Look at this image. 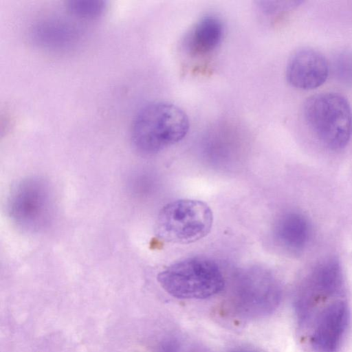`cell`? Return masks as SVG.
<instances>
[{
	"mask_svg": "<svg viewBox=\"0 0 352 352\" xmlns=\"http://www.w3.org/2000/svg\"><path fill=\"white\" fill-rule=\"evenodd\" d=\"M52 199L49 185L43 179H26L14 188L10 195V217L19 228L28 232H39L52 220Z\"/></svg>",
	"mask_w": 352,
	"mask_h": 352,
	"instance_id": "5",
	"label": "cell"
},
{
	"mask_svg": "<svg viewBox=\"0 0 352 352\" xmlns=\"http://www.w3.org/2000/svg\"><path fill=\"white\" fill-rule=\"evenodd\" d=\"M67 8L71 12L83 18L100 16L106 8V2L100 0H69Z\"/></svg>",
	"mask_w": 352,
	"mask_h": 352,
	"instance_id": "12",
	"label": "cell"
},
{
	"mask_svg": "<svg viewBox=\"0 0 352 352\" xmlns=\"http://www.w3.org/2000/svg\"><path fill=\"white\" fill-rule=\"evenodd\" d=\"M223 32L221 21L214 15L200 19L191 30L186 40L188 50L195 55H205L220 43Z\"/></svg>",
	"mask_w": 352,
	"mask_h": 352,
	"instance_id": "11",
	"label": "cell"
},
{
	"mask_svg": "<svg viewBox=\"0 0 352 352\" xmlns=\"http://www.w3.org/2000/svg\"><path fill=\"white\" fill-rule=\"evenodd\" d=\"M234 304L245 315L271 313L278 305L282 296L281 286L268 270L252 267L237 276L233 289Z\"/></svg>",
	"mask_w": 352,
	"mask_h": 352,
	"instance_id": "6",
	"label": "cell"
},
{
	"mask_svg": "<svg viewBox=\"0 0 352 352\" xmlns=\"http://www.w3.org/2000/svg\"><path fill=\"white\" fill-rule=\"evenodd\" d=\"M157 281L170 296L180 299H204L225 286L218 264L207 258L191 257L175 262L159 273Z\"/></svg>",
	"mask_w": 352,
	"mask_h": 352,
	"instance_id": "3",
	"label": "cell"
},
{
	"mask_svg": "<svg viewBox=\"0 0 352 352\" xmlns=\"http://www.w3.org/2000/svg\"><path fill=\"white\" fill-rule=\"evenodd\" d=\"M303 118L309 130L324 147L344 148L352 135V111L347 99L336 92L309 97L303 105Z\"/></svg>",
	"mask_w": 352,
	"mask_h": 352,
	"instance_id": "2",
	"label": "cell"
},
{
	"mask_svg": "<svg viewBox=\"0 0 352 352\" xmlns=\"http://www.w3.org/2000/svg\"><path fill=\"white\" fill-rule=\"evenodd\" d=\"M273 234L282 248L291 253L298 254L307 248L311 236V227L305 214L289 210L277 218Z\"/></svg>",
	"mask_w": 352,
	"mask_h": 352,
	"instance_id": "10",
	"label": "cell"
},
{
	"mask_svg": "<svg viewBox=\"0 0 352 352\" xmlns=\"http://www.w3.org/2000/svg\"><path fill=\"white\" fill-rule=\"evenodd\" d=\"M328 75L329 65L325 56L312 48L296 50L287 65V80L298 89H316L326 82Z\"/></svg>",
	"mask_w": 352,
	"mask_h": 352,
	"instance_id": "9",
	"label": "cell"
},
{
	"mask_svg": "<svg viewBox=\"0 0 352 352\" xmlns=\"http://www.w3.org/2000/svg\"><path fill=\"white\" fill-rule=\"evenodd\" d=\"M350 321L347 303L337 300L328 304L318 314L310 337L316 352H338Z\"/></svg>",
	"mask_w": 352,
	"mask_h": 352,
	"instance_id": "8",
	"label": "cell"
},
{
	"mask_svg": "<svg viewBox=\"0 0 352 352\" xmlns=\"http://www.w3.org/2000/svg\"><path fill=\"white\" fill-rule=\"evenodd\" d=\"M188 129V116L182 109L167 102H153L135 115L131 137L139 152L153 154L182 140Z\"/></svg>",
	"mask_w": 352,
	"mask_h": 352,
	"instance_id": "1",
	"label": "cell"
},
{
	"mask_svg": "<svg viewBox=\"0 0 352 352\" xmlns=\"http://www.w3.org/2000/svg\"><path fill=\"white\" fill-rule=\"evenodd\" d=\"M230 352H258L255 350H252V349H235V350H233Z\"/></svg>",
	"mask_w": 352,
	"mask_h": 352,
	"instance_id": "13",
	"label": "cell"
},
{
	"mask_svg": "<svg viewBox=\"0 0 352 352\" xmlns=\"http://www.w3.org/2000/svg\"><path fill=\"white\" fill-rule=\"evenodd\" d=\"M343 285L342 267L336 258L329 257L315 264L297 291L295 303L299 319L304 322L312 316L320 303L341 292Z\"/></svg>",
	"mask_w": 352,
	"mask_h": 352,
	"instance_id": "7",
	"label": "cell"
},
{
	"mask_svg": "<svg viewBox=\"0 0 352 352\" xmlns=\"http://www.w3.org/2000/svg\"><path fill=\"white\" fill-rule=\"evenodd\" d=\"M212 222V212L207 204L182 199L171 201L160 210L155 231L156 236L164 241L187 244L208 235Z\"/></svg>",
	"mask_w": 352,
	"mask_h": 352,
	"instance_id": "4",
	"label": "cell"
}]
</instances>
